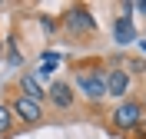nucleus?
<instances>
[{
  "instance_id": "1",
  "label": "nucleus",
  "mask_w": 146,
  "mask_h": 139,
  "mask_svg": "<svg viewBox=\"0 0 146 139\" xmlns=\"http://www.w3.org/2000/svg\"><path fill=\"white\" fill-rule=\"evenodd\" d=\"M106 70H110V56H80V60H70V83L76 90V96H83L93 109H100V103L110 99Z\"/></svg>"
},
{
  "instance_id": "2",
  "label": "nucleus",
  "mask_w": 146,
  "mask_h": 139,
  "mask_svg": "<svg viewBox=\"0 0 146 139\" xmlns=\"http://www.w3.org/2000/svg\"><path fill=\"white\" fill-rule=\"evenodd\" d=\"M56 33L73 46H90L100 33V27H96V17L86 3H66L56 13Z\"/></svg>"
},
{
  "instance_id": "3",
  "label": "nucleus",
  "mask_w": 146,
  "mask_h": 139,
  "mask_svg": "<svg viewBox=\"0 0 146 139\" xmlns=\"http://www.w3.org/2000/svg\"><path fill=\"white\" fill-rule=\"evenodd\" d=\"M106 126L110 132H116V136L123 139H133L136 132L146 129V103L139 99V96H129V99H119L113 109L106 113Z\"/></svg>"
},
{
  "instance_id": "4",
  "label": "nucleus",
  "mask_w": 146,
  "mask_h": 139,
  "mask_svg": "<svg viewBox=\"0 0 146 139\" xmlns=\"http://www.w3.org/2000/svg\"><path fill=\"white\" fill-rule=\"evenodd\" d=\"M10 109H13V119H17L20 129H33V126H40V123L46 119V106L43 103H33L27 99V96H20V93L10 90Z\"/></svg>"
},
{
  "instance_id": "5",
  "label": "nucleus",
  "mask_w": 146,
  "mask_h": 139,
  "mask_svg": "<svg viewBox=\"0 0 146 139\" xmlns=\"http://www.w3.org/2000/svg\"><path fill=\"white\" fill-rule=\"evenodd\" d=\"M46 106L53 113H76V106H80V96H76V90H73L70 80H53L50 83V90H46Z\"/></svg>"
},
{
  "instance_id": "6",
  "label": "nucleus",
  "mask_w": 146,
  "mask_h": 139,
  "mask_svg": "<svg viewBox=\"0 0 146 139\" xmlns=\"http://www.w3.org/2000/svg\"><path fill=\"white\" fill-rule=\"evenodd\" d=\"M133 76L123 70V66L116 63V56H110V70H106V93H110V99H129L133 96Z\"/></svg>"
},
{
  "instance_id": "7",
  "label": "nucleus",
  "mask_w": 146,
  "mask_h": 139,
  "mask_svg": "<svg viewBox=\"0 0 146 139\" xmlns=\"http://www.w3.org/2000/svg\"><path fill=\"white\" fill-rule=\"evenodd\" d=\"M13 93H20V96H27V99H33V103H43L46 106V90H43V83L36 80V73L33 70H27V73H20L17 76V83L10 86Z\"/></svg>"
},
{
  "instance_id": "8",
  "label": "nucleus",
  "mask_w": 146,
  "mask_h": 139,
  "mask_svg": "<svg viewBox=\"0 0 146 139\" xmlns=\"http://www.w3.org/2000/svg\"><path fill=\"white\" fill-rule=\"evenodd\" d=\"M136 40V27L129 17H113V43L116 46H129Z\"/></svg>"
},
{
  "instance_id": "9",
  "label": "nucleus",
  "mask_w": 146,
  "mask_h": 139,
  "mask_svg": "<svg viewBox=\"0 0 146 139\" xmlns=\"http://www.w3.org/2000/svg\"><path fill=\"white\" fill-rule=\"evenodd\" d=\"M13 132H20V126H17V119H13L10 99H0V139L13 136Z\"/></svg>"
},
{
  "instance_id": "10",
  "label": "nucleus",
  "mask_w": 146,
  "mask_h": 139,
  "mask_svg": "<svg viewBox=\"0 0 146 139\" xmlns=\"http://www.w3.org/2000/svg\"><path fill=\"white\" fill-rule=\"evenodd\" d=\"M116 63L123 66V70H126V73L133 76V80H136V76H146V60H143V56H133V53H119V56H116Z\"/></svg>"
},
{
  "instance_id": "11",
  "label": "nucleus",
  "mask_w": 146,
  "mask_h": 139,
  "mask_svg": "<svg viewBox=\"0 0 146 139\" xmlns=\"http://www.w3.org/2000/svg\"><path fill=\"white\" fill-rule=\"evenodd\" d=\"M136 10H139V13L146 17V0H139V3H136Z\"/></svg>"
},
{
  "instance_id": "12",
  "label": "nucleus",
  "mask_w": 146,
  "mask_h": 139,
  "mask_svg": "<svg viewBox=\"0 0 146 139\" xmlns=\"http://www.w3.org/2000/svg\"><path fill=\"white\" fill-rule=\"evenodd\" d=\"M133 139H146V129H143V132H136V136H133Z\"/></svg>"
},
{
  "instance_id": "13",
  "label": "nucleus",
  "mask_w": 146,
  "mask_h": 139,
  "mask_svg": "<svg viewBox=\"0 0 146 139\" xmlns=\"http://www.w3.org/2000/svg\"><path fill=\"white\" fill-rule=\"evenodd\" d=\"M0 53H3V40H0Z\"/></svg>"
}]
</instances>
